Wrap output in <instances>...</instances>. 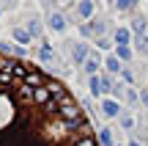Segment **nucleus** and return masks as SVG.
Returning <instances> with one entry per match:
<instances>
[{
	"label": "nucleus",
	"mask_w": 148,
	"mask_h": 146,
	"mask_svg": "<svg viewBox=\"0 0 148 146\" xmlns=\"http://www.w3.org/2000/svg\"><path fill=\"white\" fill-rule=\"evenodd\" d=\"M0 146H99L88 116L63 83L0 55Z\"/></svg>",
	"instance_id": "nucleus-1"
},
{
	"label": "nucleus",
	"mask_w": 148,
	"mask_h": 146,
	"mask_svg": "<svg viewBox=\"0 0 148 146\" xmlns=\"http://www.w3.org/2000/svg\"><path fill=\"white\" fill-rule=\"evenodd\" d=\"M52 28H58V30H60V28H63V17H52Z\"/></svg>",
	"instance_id": "nucleus-2"
}]
</instances>
